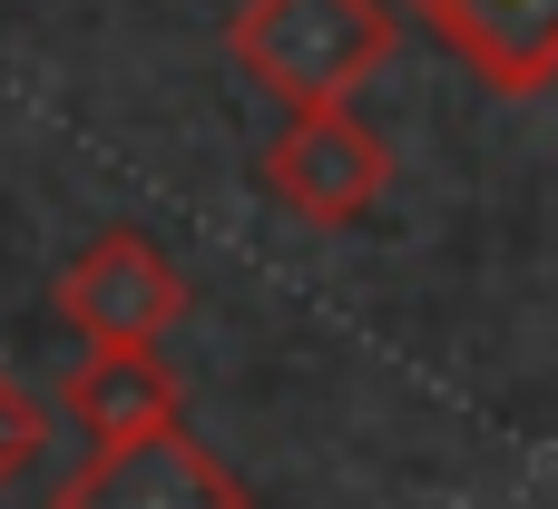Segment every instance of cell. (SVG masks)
Listing matches in <instances>:
<instances>
[{"instance_id": "cell-1", "label": "cell", "mask_w": 558, "mask_h": 509, "mask_svg": "<svg viewBox=\"0 0 558 509\" xmlns=\"http://www.w3.org/2000/svg\"><path fill=\"white\" fill-rule=\"evenodd\" d=\"M402 39V0H245L226 20V49L255 88H275L284 108L314 98H353Z\"/></svg>"}, {"instance_id": "cell-2", "label": "cell", "mask_w": 558, "mask_h": 509, "mask_svg": "<svg viewBox=\"0 0 558 509\" xmlns=\"http://www.w3.org/2000/svg\"><path fill=\"white\" fill-rule=\"evenodd\" d=\"M255 177L304 226H363L383 206V186H392V147L353 118V98H314V108H284Z\"/></svg>"}, {"instance_id": "cell-3", "label": "cell", "mask_w": 558, "mask_h": 509, "mask_svg": "<svg viewBox=\"0 0 558 509\" xmlns=\"http://www.w3.org/2000/svg\"><path fill=\"white\" fill-rule=\"evenodd\" d=\"M49 304H59V324H69L78 343H157L196 294H186L177 255H167L147 226H98V235L59 265Z\"/></svg>"}, {"instance_id": "cell-4", "label": "cell", "mask_w": 558, "mask_h": 509, "mask_svg": "<svg viewBox=\"0 0 558 509\" xmlns=\"http://www.w3.org/2000/svg\"><path fill=\"white\" fill-rule=\"evenodd\" d=\"M49 509H255V490L186 432V412L177 422H157V432H137V441H98L59 490Z\"/></svg>"}, {"instance_id": "cell-5", "label": "cell", "mask_w": 558, "mask_h": 509, "mask_svg": "<svg viewBox=\"0 0 558 509\" xmlns=\"http://www.w3.org/2000/svg\"><path fill=\"white\" fill-rule=\"evenodd\" d=\"M422 20L500 98H539L558 78V0H422Z\"/></svg>"}, {"instance_id": "cell-6", "label": "cell", "mask_w": 558, "mask_h": 509, "mask_svg": "<svg viewBox=\"0 0 558 509\" xmlns=\"http://www.w3.org/2000/svg\"><path fill=\"white\" fill-rule=\"evenodd\" d=\"M59 412L88 441H137V432L177 422V373L157 363V343H88V363L59 383Z\"/></svg>"}, {"instance_id": "cell-7", "label": "cell", "mask_w": 558, "mask_h": 509, "mask_svg": "<svg viewBox=\"0 0 558 509\" xmlns=\"http://www.w3.org/2000/svg\"><path fill=\"white\" fill-rule=\"evenodd\" d=\"M39 451H49V412H39V392L0 363V490H20V481L39 471Z\"/></svg>"}, {"instance_id": "cell-8", "label": "cell", "mask_w": 558, "mask_h": 509, "mask_svg": "<svg viewBox=\"0 0 558 509\" xmlns=\"http://www.w3.org/2000/svg\"><path fill=\"white\" fill-rule=\"evenodd\" d=\"M402 20H422V0H402Z\"/></svg>"}]
</instances>
